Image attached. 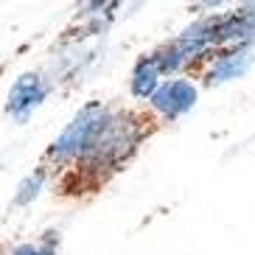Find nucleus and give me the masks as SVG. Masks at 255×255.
<instances>
[{
    "label": "nucleus",
    "instance_id": "6",
    "mask_svg": "<svg viewBox=\"0 0 255 255\" xmlns=\"http://www.w3.org/2000/svg\"><path fill=\"white\" fill-rule=\"evenodd\" d=\"M216 48H255V3L216 11Z\"/></svg>",
    "mask_w": 255,
    "mask_h": 255
},
{
    "label": "nucleus",
    "instance_id": "9",
    "mask_svg": "<svg viewBox=\"0 0 255 255\" xmlns=\"http://www.w3.org/2000/svg\"><path fill=\"white\" fill-rule=\"evenodd\" d=\"M59 230H45L37 241H23L11 250V255H59Z\"/></svg>",
    "mask_w": 255,
    "mask_h": 255
},
{
    "label": "nucleus",
    "instance_id": "7",
    "mask_svg": "<svg viewBox=\"0 0 255 255\" xmlns=\"http://www.w3.org/2000/svg\"><path fill=\"white\" fill-rule=\"evenodd\" d=\"M165 82V70L160 65V56L157 51L140 53L132 65V73H129V96L135 104H149L151 96L160 90V84Z\"/></svg>",
    "mask_w": 255,
    "mask_h": 255
},
{
    "label": "nucleus",
    "instance_id": "4",
    "mask_svg": "<svg viewBox=\"0 0 255 255\" xmlns=\"http://www.w3.org/2000/svg\"><path fill=\"white\" fill-rule=\"evenodd\" d=\"M53 87L56 84H53V79L45 70H25V73H20L6 93V115L14 124H25L42 107V101L51 96Z\"/></svg>",
    "mask_w": 255,
    "mask_h": 255
},
{
    "label": "nucleus",
    "instance_id": "3",
    "mask_svg": "<svg viewBox=\"0 0 255 255\" xmlns=\"http://www.w3.org/2000/svg\"><path fill=\"white\" fill-rule=\"evenodd\" d=\"M253 65L255 48H213L191 62L182 76L194 79L199 87H222L244 79L253 70Z\"/></svg>",
    "mask_w": 255,
    "mask_h": 255
},
{
    "label": "nucleus",
    "instance_id": "1",
    "mask_svg": "<svg viewBox=\"0 0 255 255\" xmlns=\"http://www.w3.org/2000/svg\"><path fill=\"white\" fill-rule=\"evenodd\" d=\"M163 129L165 124L146 104L115 101L113 115L82 151V157L53 180V196L68 205H84L96 199L135 163L146 143H151Z\"/></svg>",
    "mask_w": 255,
    "mask_h": 255
},
{
    "label": "nucleus",
    "instance_id": "8",
    "mask_svg": "<svg viewBox=\"0 0 255 255\" xmlns=\"http://www.w3.org/2000/svg\"><path fill=\"white\" fill-rule=\"evenodd\" d=\"M51 174L42 168V165H34V171H28L20 180V185H17V191H14V199H11V205L14 208H28L34 199H39V194L45 191V188H51Z\"/></svg>",
    "mask_w": 255,
    "mask_h": 255
},
{
    "label": "nucleus",
    "instance_id": "2",
    "mask_svg": "<svg viewBox=\"0 0 255 255\" xmlns=\"http://www.w3.org/2000/svg\"><path fill=\"white\" fill-rule=\"evenodd\" d=\"M113 107H115V101L93 98V101H87V104H82L76 110L73 118L65 124V129L59 135L48 143L42 157H39V165L51 174V180H56L65 168H70L76 160L82 157V151L90 146V140L98 135V129L104 127L107 118L113 115Z\"/></svg>",
    "mask_w": 255,
    "mask_h": 255
},
{
    "label": "nucleus",
    "instance_id": "5",
    "mask_svg": "<svg viewBox=\"0 0 255 255\" xmlns=\"http://www.w3.org/2000/svg\"><path fill=\"white\" fill-rule=\"evenodd\" d=\"M199 101V84L188 76H171L160 84V90L151 96L149 107L151 113L163 121L165 127H171L177 121H182Z\"/></svg>",
    "mask_w": 255,
    "mask_h": 255
}]
</instances>
